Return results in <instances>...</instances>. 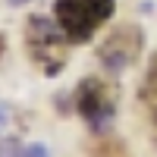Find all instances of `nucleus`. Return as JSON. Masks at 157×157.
<instances>
[{
	"label": "nucleus",
	"mask_w": 157,
	"mask_h": 157,
	"mask_svg": "<svg viewBox=\"0 0 157 157\" xmlns=\"http://www.w3.org/2000/svg\"><path fill=\"white\" fill-rule=\"evenodd\" d=\"M116 0H54V19L69 44H85L113 16Z\"/></svg>",
	"instance_id": "obj_1"
},
{
	"label": "nucleus",
	"mask_w": 157,
	"mask_h": 157,
	"mask_svg": "<svg viewBox=\"0 0 157 157\" xmlns=\"http://www.w3.org/2000/svg\"><path fill=\"white\" fill-rule=\"evenodd\" d=\"M63 41H66V35H63V29H60L57 19L32 16L29 25H25V44H29L35 63H41L47 75H57L63 66H66V60L57 54V47Z\"/></svg>",
	"instance_id": "obj_2"
},
{
	"label": "nucleus",
	"mask_w": 157,
	"mask_h": 157,
	"mask_svg": "<svg viewBox=\"0 0 157 157\" xmlns=\"http://www.w3.org/2000/svg\"><path fill=\"white\" fill-rule=\"evenodd\" d=\"M75 110L98 135H104L107 123L116 116V101L110 98V88L101 78H82L75 88Z\"/></svg>",
	"instance_id": "obj_3"
},
{
	"label": "nucleus",
	"mask_w": 157,
	"mask_h": 157,
	"mask_svg": "<svg viewBox=\"0 0 157 157\" xmlns=\"http://www.w3.org/2000/svg\"><path fill=\"white\" fill-rule=\"evenodd\" d=\"M141 44H145L141 29H135V25H120V29H113L110 38L98 47V60H101V66L107 69V72L123 75V72L138 60Z\"/></svg>",
	"instance_id": "obj_4"
},
{
	"label": "nucleus",
	"mask_w": 157,
	"mask_h": 157,
	"mask_svg": "<svg viewBox=\"0 0 157 157\" xmlns=\"http://www.w3.org/2000/svg\"><path fill=\"white\" fill-rule=\"evenodd\" d=\"M141 104H145V110L151 116V123L157 129V57L151 60V66L145 72V85H141Z\"/></svg>",
	"instance_id": "obj_5"
},
{
	"label": "nucleus",
	"mask_w": 157,
	"mask_h": 157,
	"mask_svg": "<svg viewBox=\"0 0 157 157\" xmlns=\"http://www.w3.org/2000/svg\"><path fill=\"white\" fill-rule=\"evenodd\" d=\"M25 154V145H19V138H6L0 145V157H22Z\"/></svg>",
	"instance_id": "obj_6"
},
{
	"label": "nucleus",
	"mask_w": 157,
	"mask_h": 157,
	"mask_svg": "<svg viewBox=\"0 0 157 157\" xmlns=\"http://www.w3.org/2000/svg\"><path fill=\"white\" fill-rule=\"evenodd\" d=\"M22 157H50V151H47V145L35 141V145H25V154Z\"/></svg>",
	"instance_id": "obj_7"
},
{
	"label": "nucleus",
	"mask_w": 157,
	"mask_h": 157,
	"mask_svg": "<svg viewBox=\"0 0 157 157\" xmlns=\"http://www.w3.org/2000/svg\"><path fill=\"white\" fill-rule=\"evenodd\" d=\"M6 123H10V107H6L3 101H0V129H3Z\"/></svg>",
	"instance_id": "obj_8"
},
{
	"label": "nucleus",
	"mask_w": 157,
	"mask_h": 157,
	"mask_svg": "<svg viewBox=\"0 0 157 157\" xmlns=\"http://www.w3.org/2000/svg\"><path fill=\"white\" fill-rule=\"evenodd\" d=\"M10 6H25V3H32V0H6Z\"/></svg>",
	"instance_id": "obj_9"
},
{
	"label": "nucleus",
	"mask_w": 157,
	"mask_h": 157,
	"mask_svg": "<svg viewBox=\"0 0 157 157\" xmlns=\"http://www.w3.org/2000/svg\"><path fill=\"white\" fill-rule=\"evenodd\" d=\"M0 54H3V35H0Z\"/></svg>",
	"instance_id": "obj_10"
}]
</instances>
